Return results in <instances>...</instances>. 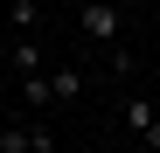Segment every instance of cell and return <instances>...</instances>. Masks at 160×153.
Instances as JSON below:
<instances>
[{"label":"cell","mask_w":160,"mask_h":153,"mask_svg":"<svg viewBox=\"0 0 160 153\" xmlns=\"http://www.w3.org/2000/svg\"><path fill=\"white\" fill-rule=\"evenodd\" d=\"M77 28H84L91 42H104V49H118V35H125V7H112V0H84V7H77Z\"/></svg>","instance_id":"obj_1"},{"label":"cell","mask_w":160,"mask_h":153,"mask_svg":"<svg viewBox=\"0 0 160 153\" xmlns=\"http://www.w3.org/2000/svg\"><path fill=\"white\" fill-rule=\"evenodd\" d=\"M7 63H14V84H28V76H49V70H56V63L42 56V42H35V35H21V42L7 49Z\"/></svg>","instance_id":"obj_2"},{"label":"cell","mask_w":160,"mask_h":153,"mask_svg":"<svg viewBox=\"0 0 160 153\" xmlns=\"http://www.w3.org/2000/svg\"><path fill=\"white\" fill-rule=\"evenodd\" d=\"M125 125L139 132V146H153V139H160V105H153L146 91H132V97H125Z\"/></svg>","instance_id":"obj_3"},{"label":"cell","mask_w":160,"mask_h":153,"mask_svg":"<svg viewBox=\"0 0 160 153\" xmlns=\"http://www.w3.org/2000/svg\"><path fill=\"white\" fill-rule=\"evenodd\" d=\"M84 84H91V76L77 70V63H56V70H49V91H56V105H77V97H84Z\"/></svg>","instance_id":"obj_4"},{"label":"cell","mask_w":160,"mask_h":153,"mask_svg":"<svg viewBox=\"0 0 160 153\" xmlns=\"http://www.w3.org/2000/svg\"><path fill=\"white\" fill-rule=\"evenodd\" d=\"M21 105H28V111H56V91H49V76H28V84H21Z\"/></svg>","instance_id":"obj_5"},{"label":"cell","mask_w":160,"mask_h":153,"mask_svg":"<svg viewBox=\"0 0 160 153\" xmlns=\"http://www.w3.org/2000/svg\"><path fill=\"white\" fill-rule=\"evenodd\" d=\"M7 21H14L21 35H35V21H42V7H35V0H14V7H7Z\"/></svg>","instance_id":"obj_6"},{"label":"cell","mask_w":160,"mask_h":153,"mask_svg":"<svg viewBox=\"0 0 160 153\" xmlns=\"http://www.w3.org/2000/svg\"><path fill=\"white\" fill-rule=\"evenodd\" d=\"M104 70H112V76H132V70H139V56L118 42V49H104Z\"/></svg>","instance_id":"obj_7"},{"label":"cell","mask_w":160,"mask_h":153,"mask_svg":"<svg viewBox=\"0 0 160 153\" xmlns=\"http://www.w3.org/2000/svg\"><path fill=\"white\" fill-rule=\"evenodd\" d=\"M153 153H160V139H153Z\"/></svg>","instance_id":"obj_8"}]
</instances>
